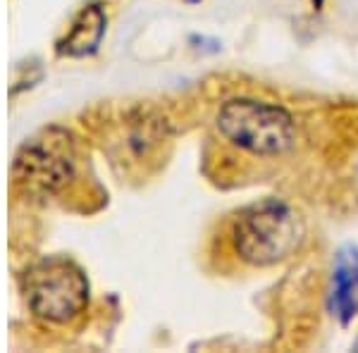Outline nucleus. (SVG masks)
<instances>
[{"label":"nucleus","instance_id":"1","mask_svg":"<svg viewBox=\"0 0 358 353\" xmlns=\"http://www.w3.org/2000/svg\"><path fill=\"white\" fill-rule=\"evenodd\" d=\"M306 236L303 219L280 199H263L236 215L232 241L241 260L268 268L289 258Z\"/></svg>","mask_w":358,"mask_h":353},{"label":"nucleus","instance_id":"2","mask_svg":"<svg viewBox=\"0 0 358 353\" xmlns=\"http://www.w3.org/2000/svg\"><path fill=\"white\" fill-rule=\"evenodd\" d=\"M217 129L234 146L253 155H280L292 148L296 127L282 106L253 98H232L217 113Z\"/></svg>","mask_w":358,"mask_h":353},{"label":"nucleus","instance_id":"3","mask_svg":"<svg viewBox=\"0 0 358 353\" xmlns=\"http://www.w3.org/2000/svg\"><path fill=\"white\" fill-rule=\"evenodd\" d=\"M24 291L29 305L38 317L67 322L86 308L89 282L72 260L48 258L27 272Z\"/></svg>","mask_w":358,"mask_h":353},{"label":"nucleus","instance_id":"4","mask_svg":"<svg viewBox=\"0 0 358 353\" xmlns=\"http://www.w3.org/2000/svg\"><path fill=\"white\" fill-rule=\"evenodd\" d=\"M15 179L31 194H53L74 175V146L65 129H43L15 158Z\"/></svg>","mask_w":358,"mask_h":353},{"label":"nucleus","instance_id":"5","mask_svg":"<svg viewBox=\"0 0 358 353\" xmlns=\"http://www.w3.org/2000/svg\"><path fill=\"white\" fill-rule=\"evenodd\" d=\"M330 312L342 325L358 315V246L346 244L334 256Z\"/></svg>","mask_w":358,"mask_h":353},{"label":"nucleus","instance_id":"6","mask_svg":"<svg viewBox=\"0 0 358 353\" xmlns=\"http://www.w3.org/2000/svg\"><path fill=\"white\" fill-rule=\"evenodd\" d=\"M103 34H106V13L101 10V5H89L77 15V20L72 22V29L60 41V53L74 57L94 53Z\"/></svg>","mask_w":358,"mask_h":353},{"label":"nucleus","instance_id":"7","mask_svg":"<svg viewBox=\"0 0 358 353\" xmlns=\"http://www.w3.org/2000/svg\"><path fill=\"white\" fill-rule=\"evenodd\" d=\"M354 351H358V339L354 341Z\"/></svg>","mask_w":358,"mask_h":353}]
</instances>
